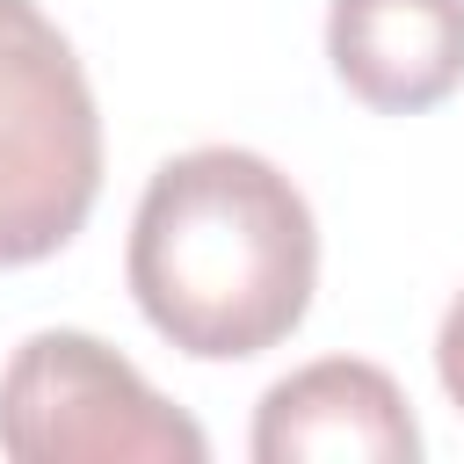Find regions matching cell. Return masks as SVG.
I'll use <instances>...</instances> for the list:
<instances>
[{
  "mask_svg": "<svg viewBox=\"0 0 464 464\" xmlns=\"http://www.w3.org/2000/svg\"><path fill=\"white\" fill-rule=\"evenodd\" d=\"M123 276L160 341L196 362H246L304 326L319 225L276 160L196 145L145 181Z\"/></svg>",
  "mask_w": 464,
  "mask_h": 464,
  "instance_id": "cell-1",
  "label": "cell"
},
{
  "mask_svg": "<svg viewBox=\"0 0 464 464\" xmlns=\"http://www.w3.org/2000/svg\"><path fill=\"white\" fill-rule=\"evenodd\" d=\"M102 196V116L65 29L0 0V268L72 246Z\"/></svg>",
  "mask_w": 464,
  "mask_h": 464,
  "instance_id": "cell-2",
  "label": "cell"
},
{
  "mask_svg": "<svg viewBox=\"0 0 464 464\" xmlns=\"http://www.w3.org/2000/svg\"><path fill=\"white\" fill-rule=\"evenodd\" d=\"M0 450L14 464H203V428L109 341L44 326L0 370Z\"/></svg>",
  "mask_w": 464,
  "mask_h": 464,
  "instance_id": "cell-3",
  "label": "cell"
},
{
  "mask_svg": "<svg viewBox=\"0 0 464 464\" xmlns=\"http://www.w3.org/2000/svg\"><path fill=\"white\" fill-rule=\"evenodd\" d=\"M420 428L406 392L355 355H326L268 384L254 413V464H413Z\"/></svg>",
  "mask_w": 464,
  "mask_h": 464,
  "instance_id": "cell-4",
  "label": "cell"
},
{
  "mask_svg": "<svg viewBox=\"0 0 464 464\" xmlns=\"http://www.w3.org/2000/svg\"><path fill=\"white\" fill-rule=\"evenodd\" d=\"M326 58L377 116H420L464 87V0H334Z\"/></svg>",
  "mask_w": 464,
  "mask_h": 464,
  "instance_id": "cell-5",
  "label": "cell"
},
{
  "mask_svg": "<svg viewBox=\"0 0 464 464\" xmlns=\"http://www.w3.org/2000/svg\"><path fill=\"white\" fill-rule=\"evenodd\" d=\"M435 377H442L450 406L464 413V290H457V304L442 312V334H435Z\"/></svg>",
  "mask_w": 464,
  "mask_h": 464,
  "instance_id": "cell-6",
  "label": "cell"
}]
</instances>
